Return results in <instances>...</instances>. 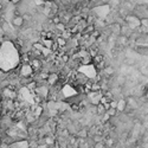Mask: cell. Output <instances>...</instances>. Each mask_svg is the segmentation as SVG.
<instances>
[{
    "mask_svg": "<svg viewBox=\"0 0 148 148\" xmlns=\"http://www.w3.org/2000/svg\"><path fill=\"white\" fill-rule=\"evenodd\" d=\"M30 66L32 68L33 72H37V71H40V70L43 69V63H42V60L39 58H33L32 60H31Z\"/></svg>",
    "mask_w": 148,
    "mask_h": 148,
    "instance_id": "6da1fadb",
    "label": "cell"
},
{
    "mask_svg": "<svg viewBox=\"0 0 148 148\" xmlns=\"http://www.w3.org/2000/svg\"><path fill=\"white\" fill-rule=\"evenodd\" d=\"M24 18H23V15H14L13 19H12V24L13 26L15 27H21L23 25H24Z\"/></svg>",
    "mask_w": 148,
    "mask_h": 148,
    "instance_id": "7a4b0ae2",
    "label": "cell"
},
{
    "mask_svg": "<svg viewBox=\"0 0 148 148\" xmlns=\"http://www.w3.org/2000/svg\"><path fill=\"white\" fill-rule=\"evenodd\" d=\"M56 30L58 31V32H64V31L66 30V25H65V23H63V21H60L59 24H57L56 25Z\"/></svg>",
    "mask_w": 148,
    "mask_h": 148,
    "instance_id": "3957f363",
    "label": "cell"
},
{
    "mask_svg": "<svg viewBox=\"0 0 148 148\" xmlns=\"http://www.w3.org/2000/svg\"><path fill=\"white\" fill-rule=\"evenodd\" d=\"M62 60L64 62V63H68V62L70 60V57H69V53H64L63 56H62Z\"/></svg>",
    "mask_w": 148,
    "mask_h": 148,
    "instance_id": "277c9868",
    "label": "cell"
},
{
    "mask_svg": "<svg viewBox=\"0 0 148 148\" xmlns=\"http://www.w3.org/2000/svg\"><path fill=\"white\" fill-rule=\"evenodd\" d=\"M33 3H35L37 6H40V7L44 6V1H43V0H33Z\"/></svg>",
    "mask_w": 148,
    "mask_h": 148,
    "instance_id": "5b68a950",
    "label": "cell"
},
{
    "mask_svg": "<svg viewBox=\"0 0 148 148\" xmlns=\"http://www.w3.org/2000/svg\"><path fill=\"white\" fill-rule=\"evenodd\" d=\"M10 3L13 4V5H18V4L21 3V0H10Z\"/></svg>",
    "mask_w": 148,
    "mask_h": 148,
    "instance_id": "8992f818",
    "label": "cell"
},
{
    "mask_svg": "<svg viewBox=\"0 0 148 148\" xmlns=\"http://www.w3.org/2000/svg\"><path fill=\"white\" fill-rule=\"evenodd\" d=\"M46 1H51V3H54L56 0H46Z\"/></svg>",
    "mask_w": 148,
    "mask_h": 148,
    "instance_id": "52a82bcc",
    "label": "cell"
}]
</instances>
